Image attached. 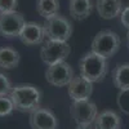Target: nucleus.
<instances>
[{"mask_svg":"<svg viewBox=\"0 0 129 129\" xmlns=\"http://www.w3.org/2000/svg\"><path fill=\"white\" fill-rule=\"evenodd\" d=\"M67 92L70 98L76 101H88L93 93V83L88 81L83 76H74L71 83L67 85Z\"/></svg>","mask_w":129,"mask_h":129,"instance_id":"obj_10","label":"nucleus"},{"mask_svg":"<svg viewBox=\"0 0 129 129\" xmlns=\"http://www.w3.org/2000/svg\"><path fill=\"white\" fill-rule=\"evenodd\" d=\"M112 81L119 90L129 89V63L117 64L112 72Z\"/></svg>","mask_w":129,"mask_h":129,"instance_id":"obj_16","label":"nucleus"},{"mask_svg":"<svg viewBox=\"0 0 129 129\" xmlns=\"http://www.w3.org/2000/svg\"><path fill=\"white\" fill-rule=\"evenodd\" d=\"M92 2L90 0H70L69 10L70 16L76 21H84L92 14Z\"/></svg>","mask_w":129,"mask_h":129,"instance_id":"obj_14","label":"nucleus"},{"mask_svg":"<svg viewBox=\"0 0 129 129\" xmlns=\"http://www.w3.org/2000/svg\"><path fill=\"white\" fill-rule=\"evenodd\" d=\"M120 116L112 110L102 111L94 120V129H120Z\"/></svg>","mask_w":129,"mask_h":129,"instance_id":"obj_13","label":"nucleus"},{"mask_svg":"<svg viewBox=\"0 0 129 129\" xmlns=\"http://www.w3.org/2000/svg\"><path fill=\"white\" fill-rule=\"evenodd\" d=\"M12 83L5 76V75L0 74V97L2 95H9L10 90H12Z\"/></svg>","mask_w":129,"mask_h":129,"instance_id":"obj_21","label":"nucleus"},{"mask_svg":"<svg viewBox=\"0 0 129 129\" xmlns=\"http://www.w3.org/2000/svg\"><path fill=\"white\" fill-rule=\"evenodd\" d=\"M18 7V0H0V13L16 12Z\"/></svg>","mask_w":129,"mask_h":129,"instance_id":"obj_20","label":"nucleus"},{"mask_svg":"<svg viewBox=\"0 0 129 129\" xmlns=\"http://www.w3.org/2000/svg\"><path fill=\"white\" fill-rule=\"evenodd\" d=\"M97 12L103 19H112L121 13V0H97Z\"/></svg>","mask_w":129,"mask_h":129,"instance_id":"obj_12","label":"nucleus"},{"mask_svg":"<svg viewBox=\"0 0 129 129\" xmlns=\"http://www.w3.org/2000/svg\"><path fill=\"white\" fill-rule=\"evenodd\" d=\"M19 53L10 48V47H2L0 48V67L5 69V70H10L18 66L19 63Z\"/></svg>","mask_w":129,"mask_h":129,"instance_id":"obj_15","label":"nucleus"},{"mask_svg":"<svg viewBox=\"0 0 129 129\" xmlns=\"http://www.w3.org/2000/svg\"><path fill=\"white\" fill-rule=\"evenodd\" d=\"M70 115L78 126H89L94 123L98 110L97 106L88 101H76L70 106Z\"/></svg>","mask_w":129,"mask_h":129,"instance_id":"obj_6","label":"nucleus"},{"mask_svg":"<svg viewBox=\"0 0 129 129\" xmlns=\"http://www.w3.org/2000/svg\"><path fill=\"white\" fill-rule=\"evenodd\" d=\"M117 106L124 114L129 115V89L120 90V93L117 94Z\"/></svg>","mask_w":129,"mask_h":129,"instance_id":"obj_19","label":"nucleus"},{"mask_svg":"<svg viewBox=\"0 0 129 129\" xmlns=\"http://www.w3.org/2000/svg\"><path fill=\"white\" fill-rule=\"evenodd\" d=\"M120 38L111 30H102L97 34L92 41V52L103 58L115 56L120 48Z\"/></svg>","mask_w":129,"mask_h":129,"instance_id":"obj_3","label":"nucleus"},{"mask_svg":"<svg viewBox=\"0 0 129 129\" xmlns=\"http://www.w3.org/2000/svg\"><path fill=\"white\" fill-rule=\"evenodd\" d=\"M30 125L32 129H58V120L49 109L38 107L30 112Z\"/></svg>","mask_w":129,"mask_h":129,"instance_id":"obj_9","label":"nucleus"},{"mask_svg":"<svg viewBox=\"0 0 129 129\" xmlns=\"http://www.w3.org/2000/svg\"><path fill=\"white\" fill-rule=\"evenodd\" d=\"M25 23V18L19 12L0 13V36L5 39L19 38Z\"/></svg>","mask_w":129,"mask_h":129,"instance_id":"obj_7","label":"nucleus"},{"mask_svg":"<svg viewBox=\"0 0 129 129\" xmlns=\"http://www.w3.org/2000/svg\"><path fill=\"white\" fill-rule=\"evenodd\" d=\"M14 110V106L12 100L7 95H2L0 97V116H7L10 115L12 111Z\"/></svg>","mask_w":129,"mask_h":129,"instance_id":"obj_18","label":"nucleus"},{"mask_svg":"<svg viewBox=\"0 0 129 129\" xmlns=\"http://www.w3.org/2000/svg\"><path fill=\"white\" fill-rule=\"evenodd\" d=\"M126 39H128V45H129V31H128V34H126Z\"/></svg>","mask_w":129,"mask_h":129,"instance_id":"obj_24","label":"nucleus"},{"mask_svg":"<svg viewBox=\"0 0 129 129\" xmlns=\"http://www.w3.org/2000/svg\"><path fill=\"white\" fill-rule=\"evenodd\" d=\"M120 21H121V25L128 28L129 31V7H126L125 9L121 10V13H120Z\"/></svg>","mask_w":129,"mask_h":129,"instance_id":"obj_22","label":"nucleus"},{"mask_svg":"<svg viewBox=\"0 0 129 129\" xmlns=\"http://www.w3.org/2000/svg\"><path fill=\"white\" fill-rule=\"evenodd\" d=\"M59 2L58 0H36V12L45 19L58 14Z\"/></svg>","mask_w":129,"mask_h":129,"instance_id":"obj_17","label":"nucleus"},{"mask_svg":"<svg viewBox=\"0 0 129 129\" xmlns=\"http://www.w3.org/2000/svg\"><path fill=\"white\" fill-rule=\"evenodd\" d=\"M70 52L71 48L67 41L47 40V43H44V45L40 49V57L47 66H52L54 63L64 61L69 57Z\"/></svg>","mask_w":129,"mask_h":129,"instance_id":"obj_5","label":"nucleus"},{"mask_svg":"<svg viewBox=\"0 0 129 129\" xmlns=\"http://www.w3.org/2000/svg\"><path fill=\"white\" fill-rule=\"evenodd\" d=\"M74 70L67 62H58L54 63L52 66H48L47 71H45V79L50 85L54 87H66L71 83V80L74 79Z\"/></svg>","mask_w":129,"mask_h":129,"instance_id":"obj_8","label":"nucleus"},{"mask_svg":"<svg viewBox=\"0 0 129 129\" xmlns=\"http://www.w3.org/2000/svg\"><path fill=\"white\" fill-rule=\"evenodd\" d=\"M44 32L48 40L54 41H67L72 35V25L63 16L56 14L54 17L45 19L44 22Z\"/></svg>","mask_w":129,"mask_h":129,"instance_id":"obj_4","label":"nucleus"},{"mask_svg":"<svg viewBox=\"0 0 129 129\" xmlns=\"http://www.w3.org/2000/svg\"><path fill=\"white\" fill-rule=\"evenodd\" d=\"M107 70H109L107 59L93 52L84 54L79 61L80 76H83L90 83L101 81L106 76Z\"/></svg>","mask_w":129,"mask_h":129,"instance_id":"obj_2","label":"nucleus"},{"mask_svg":"<svg viewBox=\"0 0 129 129\" xmlns=\"http://www.w3.org/2000/svg\"><path fill=\"white\" fill-rule=\"evenodd\" d=\"M9 98L12 100L16 110L21 112H32L40 105L41 92L32 85H16L10 90Z\"/></svg>","mask_w":129,"mask_h":129,"instance_id":"obj_1","label":"nucleus"},{"mask_svg":"<svg viewBox=\"0 0 129 129\" xmlns=\"http://www.w3.org/2000/svg\"><path fill=\"white\" fill-rule=\"evenodd\" d=\"M45 39L44 26L36 22H26L19 34V40L25 45H36Z\"/></svg>","mask_w":129,"mask_h":129,"instance_id":"obj_11","label":"nucleus"},{"mask_svg":"<svg viewBox=\"0 0 129 129\" xmlns=\"http://www.w3.org/2000/svg\"><path fill=\"white\" fill-rule=\"evenodd\" d=\"M76 129H89V126H78Z\"/></svg>","mask_w":129,"mask_h":129,"instance_id":"obj_23","label":"nucleus"}]
</instances>
